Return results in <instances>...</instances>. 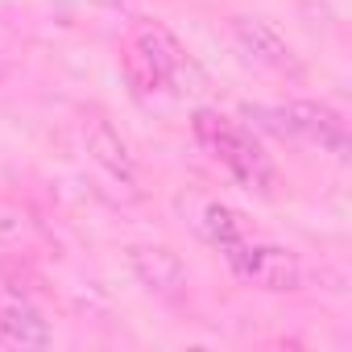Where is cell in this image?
Instances as JSON below:
<instances>
[{
	"label": "cell",
	"mask_w": 352,
	"mask_h": 352,
	"mask_svg": "<svg viewBox=\"0 0 352 352\" xmlns=\"http://www.w3.org/2000/svg\"><path fill=\"white\" fill-rule=\"evenodd\" d=\"M191 129H195V141L232 174L245 191L270 195V187H274V166H270L265 149L257 145V137L245 124H236L232 116H224L216 108H199L191 116Z\"/></svg>",
	"instance_id": "obj_1"
},
{
	"label": "cell",
	"mask_w": 352,
	"mask_h": 352,
	"mask_svg": "<svg viewBox=\"0 0 352 352\" xmlns=\"http://www.w3.org/2000/svg\"><path fill=\"white\" fill-rule=\"evenodd\" d=\"M249 116H257L278 137H298V141H311V145H319L336 157H348V124L331 104L290 100V104H278V108H249Z\"/></svg>",
	"instance_id": "obj_2"
},
{
	"label": "cell",
	"mask_w": 352,
	"mask_h": 352,
	"mask_svg": "<svg viewBox=\"0 0 352 352\" xmlns=\"http://www.w3.org/2000/svg\"><path fill=\"white\" fill-rule=\"evenodd\" d=\"M224 257L232 265V274L249 286H261V290H274V294H290L302 286V265L290 249L282 245H261V241H236V245H224Z\"/></svg>",
	"instance_id": "obj_3"
},
{
	"label": "cell",
	"mask_w": 352,
	"mask_h": 352,
	"mask_svg": "<svg viewBox=\"0 0 352 352\" xmlns=\"http://www.w3.org/2000/svg\"><path fill=\"white\" fill-rule=\"evenodd\" d=\"M129 265H133L137 282L149 294H157V298H179L183 286H187V265L166 245H133L129 249Z\"/></svg>",
	"instance_id": "obj_4"
},
{
	"label": "cell",
	"mask_w": 352,
	"mask_h": 352,
	"mask_svg": "<svg viewBox=\"0 0 352 352\" xmlns=\"http://www.w3.org/2000/svg\"><path fill=\"white\" fill-rule=\"evenodd\" d=\"M232 38L241 46V54L265 71H286L294 63V50L290 42L261 17H232Z\"/></svg>",
	"instance_id": "obj_5"
},
{
	"label": "cell",
	"mask_w": 352,
	"mask_h": 352,
	"mask_svg": "<svg viewBox=\"0 0 352 352\" xmlns=\"http://www.w3.org/2000/svg\"><path fill=\"white\" fill-rule=\"evenodd\" d=\"M83 145H87V153H91V162L104 166L116 183H124V187L137 183V162H133L129 145L120 141V133H116L104 116L91 112V116L83 120Z\"/></svg>",
	"instance_id": "obj_6"
},
{
	"label": "cell",
	"mask_w": 352,
	"mask_h": 352,
	"mask_svg": "<svg viewBox=\"0 0 352 352\" xmlns=\"http://www.w3.org/2000/svg\"><path fill=\"white\" fill-rule=\"evenodd\" d=\"M0 340L9 348H50L54 331L30 302H5L0 307Z\"/></svg>",
	"instance_id": "obj_7"
},
{
	"label": "cell",
	"mask_w": 352,
	"mask_h": 352,
	"mask_svg": "<svg viewBox=\"0 0 352 352\" xmlns=\"http://www.w3.org/2000/svg\"><path fill=\"white\" fill-rule=\"evenodd\" d=\"M133 42L141 46V54L157 67V75H162L166 83L179 79V71H183V46L174 42V34H170L166 25H137Z\"/></svg>",
	"instance_id": "obj_8"
},
{
	"label": "cell",
	"mask_w": 352,
	"mask_h": 352,
	"mask_svg": "<svg viewBox=\"0 0 352 352\" xmlns=\"http://www.w3.org/2000/svg\"><path fill=\"white\" fill-rule=\"evenodd\" d=\"M199 232L212 241V245H236L249 236V224L241 212H232L228 204H204V216H199Z\"/></svg>",
	"instance_id": "obj_9"
},
{
	"label": "cell",
	"mask_w": 352,
	"mask_h": 352,
	"mask_svg": "<svg viewBox=\"0 0 352 352\" xmlns=\"http://www.w3.org/2000/svg\"><path fill=\"white\" fill-rule=\"evenodd\" d=\"M124 79H129V87H133L137 96H153V91L170 87V83L157 75V67L141 54V46H137V42H129V46H124Z\"/></svg>",
	"instance_id": "obj_10"
}]
</instances>
